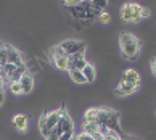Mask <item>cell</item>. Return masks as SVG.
Returning a JSON list of instances; mask_svg holds the SVG:
<instances>
[{"label":"cell","instance_id":"484cf974","mask_svg":"<svg viewBox=\"0 0 156 140\" xmlns=\"http://www.w3.org/2000/svg\"><path fill=\"white\" fill-rule=\"evenodd\" d=\"M3 100H5V92H3V90H0V106H2Z\"/></svg>","mask_w":156,"mask_h":140},{"label":"cell","instance_id":"cb8c5ba5","mask_svg":"<svg viewBox=\"0 0 156 140\" xmlns=\"http://www.w3.org/2000/svg\"><path fill=\"white\" fill-rule=\"evenodd\" d=\"M92 137H94V140H106V137L103 135L101 132H98V134H95V135H92Z\"/></svg>","mask_w":156,"mask_h":140},{"label":"cell","instance_id":"6da1fadb","mask_svg":"<svg viewBox=\"0 0 156 140\" xmlns=\"http://www.w3.org/2000/svg\"><path fill=\"white\" fill-rule=\"evenodd\" d=\"M140 48H142V42L138 40L137 36L130 32H122L119 36V50L124 60H130L134 61L140 55Z\"/></svg>","mask_w":156,"mask_h":140},{"label":"cell","instance_id":"277c9868","mask_svg":"<svg viewBox=\"0 0 156 140\" xmlns=\"http://www.w3.org/2000/svg\"><path fill=\"white\" fill-rule=\"evenodd\" d=\"M7 58H8V63H11L15 66H26L23 53L18 48H15L13 45H7Z\"/></svg>","mask_w":156,"mask_h":140},{"label":"cell","instance_id":"8fae6325","mask_svg":"<svg viewBox=\"0 0 156 140\" xmlns=\"http://www.w3.org/2000/svg\"><path fill=\"white\" fill-rule=\"evenodd\" d=\"M50 61L53 63V66L60 71H68L69 69V63H68V58L63 56V55H50Z\"/></svg>","mask_w":156,"mask_h":140},{"label":"cell","instance_id":"d6986e66","mask_svg":"<svg viewBox=\"0 0 156 140\" xmlns=\"http://www.w3.org/2000/svg\"><path fill=\"white\" fill-rule=\"evenodd\" d=\"M98 21H100L101 24H108V23L111 21V15H109V13H108L106 10H103L101 13L98 15Z\"/></svg>","mask_w":156,"mask_h":140},{"label":"cell","instance_id":"ac0fdd59","mask_svg":"<svg viewBox=\"0 0 156 140\" xmlns=\"http://www.w3.org/2000/svg\"><path fill=\"white\" fill-rule=\"evenodd\" d=\"M8 84H10V90L13 95H23V89H21L20 81H16V82H8Z\"/></svg>","mask_w":156,"mask_h":140},{"label":"cell","instance_id":"7402d4cb","mask_svg":"<svg viewBox=\"0 0 156 140\" xmlns=\"http://www.w3.org/2000/svg\"><path fill=\"white\" fill-rule=\"evenodd\" d=\"M45 140H60V135H58V134H56L55 131H51V134H50V135L45 138Z\"/></svg>","mask_w":156,"mask_h":140},{"label":"cell","instance_id":"7c38bea8","mask_svg":"<svg viewBox=\"0 0 156 140\" xmlns=\"http://www.w3.org/2000/svg\"><path fill=\"white\" fill-rule=\"evenodd\" d=\"M82 74H84L85 81H87V84L89 82H94L95 77H97V69H95V66L92 65V63H87L85 68L82 69Z\"/></svg>","mask_w":156,"mask_h":140},{"label":"cell","instance_id":"5b68a950","mask_svg":"<svg viewBox=\"0 0 156 140\" xmlns=\"http://www.w3.org/2000/svg\"><path fill=\"white\" fill-rule=\"evenodd\" d=\"M68 63H69V69H79V71H82L89 61L85 58V53H76L73 56H68Z\"/></svg>","mask_w":156,"mask_h":140},{"label":"cell","instance_id":"3957f363","mask_svg":"<svg viewBox=\"0 0 156 140\" xmlns=\"http://www.w3.org/2000/svg\"><path fill=\"white\" fill-rule=\"evenodd\" d=\"M58 135L61 137L65 132H73L74 131V122H73V118L69 116L65 109H63V114H61V118H60V122H58V126L53 129Z\"/></svg>","mask_w":156,"mask_h":140},{"label":"cell","instance_id":"e0dca14e","mask_svg":"<svg viewBox=\"0 0 156 140\" xmlns=\"http://www.w3.org/2000/svg\"><path fill=\"white\" fill-rule=\"evenodd\" d=\"M8 63V58H7V45H0V68H3L5 65Z\"/></svg>","mask_w":156,"mask_h":140},{"label":"cell","instance_id":"52a82bcc","mask_svg":"<svg viewBox=\"0 0 156 140\" xmlns=\"http://www.w3.org/2000/svg\"><path fill=\"white\" fill-rule=\"evenodd\" d=\"M11 122H13V126H15L16 131L26 132V131H27V126H29V118H27L24 113H18V114L13 116Z\"/></svg>","mask_w":156,"mask_h":140},{"label":"cell","instance_id":"5bb4252c","mask_svg":"<svg viewBox=\"0 0 156 140\" xmlns=\"http://www.w3.org/2000/svg\"><path fill=\"white\" fill-rule=\"evenodd\" d=\"M69 77H71L76 84H87V81H85L82 71H79V69H69Z\"/></svg>","mask_w":156,"mask_h":140},{"label":"cell","instance_id":"44dd1931","mask_svg":"<svg viewBox=\"0 0 156 140\" xmlns=\"http://www.w3.org/2000/svg\"><path fill=\"white\" fill-rule=\"evenodd\" d=\"M150 16H151V10L147 8V7H143L142 8V13H140V18L143 20V18H150Z\"/></svg>","mask_w":156,"mask_h":140},{"label":"cell","instance_id":"9c48e42d","mask_svg":"<svg viewBox=\"0 0 156 140\" xmlns=\"http://www.w3.org/2000/svg\"><path fill=\"white\" fill-rule=\"evenodd\" d=\"M138 90L137 85H130L124 82V81H119V84L116 87V95L118 97H127V95H132V93H135Z\"/></svg>","mask_w":156,"mask_h":140},{"label":"cell","instance_id":"30bf717a","mask_svg":"<svg viewBox=\"0 0 156 140\" xmlns=\"http://www.w3.org/2000/svg\"><path fill=\"white\" fill-rule=\"evenodd\" d=\"M47 114V127L50 131H53L56 126H58V122H60V118H61V114H63V109H53V111H50V113H45Z\"/></svg>","mask_w":156,"mask_h":140},{"label":"cell","instance_id":"ba28073f","mask_svg":"<svg viewBox=\"0 0 156 140\" xmlns=\"http://www.w3.org/2000/svg\"><path fill=\"white\" fill-rule=\"evenodd\" d=\"M20 84H21V89H23V95H26V93H31L32 89H34V84H36V81H34V76H32L31 73H26L24 76H21Z\"/></svg>","mask_w":156,"mask_h":140},{"label":"cell","instance_id":"603a6c76","mask_svg":"<svg viewBox=\"0 0 156 140\" xmlns=\"http://www.w3.org/2000/svg\"><path fill=\"white\" fill-rule=\"evenodd\" d=\"M150 68H151V73H153V76L156 77V58H153V60H151V63H150Z\"/></svg>","mask_w":156,"mask_h":140},{"label":"cell","instance_id":"8992f818","mask_svg":"<svg viewBox=\"0 0 156 140\" xmlns=\"http://www.w3.org/2000/svg\"><path fill=\"white\" fill-rule=\"evenodd\" d=\"M121 81H124V82L127 84H130V85H137V87H140V82H142V79H140V74H138L137 69H126L124 74H122V79Z\"/></svg>","mask_w":156,"mask_h":140},{"label":"cell","instance_id":"4fadbf2b","mask_svg":"<svg viewBox=\"0 0 156 140\" xmlns=\"http://www.w3.org/2000/svg\"><path fill=\"white\" fill-rule=\"evenodd\" d=\"M39 131H40V135H42L44 138H47L51 134V131L47 127V114H42L39 118Z\"/></svg>","mask_w":156,"mask_h":140},{"label":"cell","instance_id":"7a4b0ae2","mask_svg":"<svg viewBox=\"0 0 156 140\" xmlns=\"http://www.w3.org/2000/svg\"><path fill=\"white\" fill-rule=\"evenodd\" d=\"M58 47L61 48L63 55L66 58L76 55V53H85V50H87V44L84 40H74V39L63 40V42L58 44Z\"/></svg>","mask_w":156,"mask_h":140},{"label":"cell","instance_id":"2e32d148","mask_svg":"<svg viewBox=\"0 0 156 140\" xmlns=\"http://www.w3.org/2000/svg\"><path fill=\"white\" fill-rule=\"evenodd\" d=\"M82 132H87L90 135H95V134L100 132V126L97 124V122H89V124H82Z\"/></svg>","mask_w":156,"mask_h":140},{"label":"cell","instance_id":"d4e9b609","mask_svg":"<svg viewBox=\"0 0 156 140\" xmlns=\"http://www.w3.org/2000/svg\"><path fill=\"white\" fill-rule=\"evenodd\" d=\"M5 89V79H3V76H0V90H3Z\"/></svg>","mask_w":156,"mask_h":140},{"label":"cell","instance_id":"9a60e30c","mask_svg":"<svg viewBox=\"0 0 156 140\" xmlns=\"http://www.w3.org/2000/svg\"><path fill=\"white\" fill-rule=\"evenodd\" d=\"M98 119V108H89L87 111L84 113V122L89 124V122H97Z\"/></svg>","mask_w":156,"mask_h":140},{"label":"cell","instance_id":"ffe728a7","mask_svg":"<svg viewBox=\"0 0 156 140\" xmlns=\"http://www.w3.org/2000/svg\"><path fill=\"white\" fill-rule=\"evenodd\" d=\"M73 140H94V137H92L90 134H87V132H79L77 135H74Z\"/></svg>","mask_w":156,"mask_h":140}]
</instances>
